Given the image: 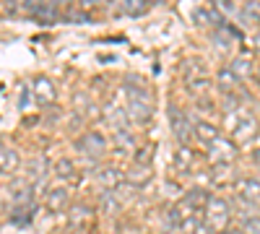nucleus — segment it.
Returning <instances> with one entry per match:
<instances>
[{
  "instance_id": "nucleus-1",
  "label": "nucleus",
  "mask_w": 260,
  "mask_h": 234,
  "mask_svg": "<svg viewBox=\"0 0 260 234\" xmlns=\"http://www.w3.org/2000/svg\"><path fill=\"white\" fill-rule=\"evenodd\" d=\"M203 221L216 234L229 231V226H232V206L221 195H208V200L203 206Z\"/></svg>"
},
{
  "instance_id": "nucleus-2",
  "label": "nucleus",
  "mask_w": 260,
  "mask_h": 234,
  "mask_svg": "<svg viewBox=\"0 0 260 234\" xmlns=\"http://www.w3.org/2000/svg\"><path fill=\"white\" fill-rule=\"evenodd\" d=\"M226 122H229V130H232V141L240 146V143H247L257 136V122L252 115H242V112H229L226 115Z\"/></svg>"
},
{
  "instance_id": "nucleus-3",
  "label": "nucleus",
  "mask_w": 260,
  "mask_h": 234,
  "mask_svg": "<svg viewBox=\"0 0 260 234\" xmlns=\"http://www.w3.org/2000/svg\"><path fill=\"white\" fill-rule=\"evenodd\" d=\"M234 195L242 206H247L250 211L252 208H260V182L255 177H240L234 182Z\"/></svg>"
},
{
  "instance_id": "nucleus-4",
  "label": "nucleus",
  "mask_w": 260,
  "mask_h": 234,
  "mask_svg": "<svg viewBox=\"0 0 260 234\" xmlns=\"http://www.w3.org/2000/svg\"><path fill=\"white\" fill-rule=\"evenodd\" d=\"M78 151L86 156V159H102L104 151H107V138L99 133V130H89L78 138Z\"/></svg>"
},
{
  "instance_id": "nucleus-5",
  "label": "nucleus",
  "mask_w": 260,
  "mask_h": 234,
  "mask_svg": "<svg viewBox=\"0 0 260 234\" xmlns=\"http://www.w3.org/2000/svg\"><path fill=\"white\" fill-rule=\"evenodd\" d=\"M206 154H208V161L211 164H229L237 156V143L229 141V138H216L206 148Z\"/></svg>"
},
{
  "instance_id": "nucleus-6",
  "label": "nucleus",
  "mask_w": 260,
  "mask_h": 234,
  "mask_svg": "<svg viewBox=\"0 0 260 234\" xmlns=\"http://www.w3.org/2000/svg\"><path fill=\"white\" fill-rule=\"evenodd\" d=\"M96 185L102 187V193H115L125 185V175L117 166H102L96 172Z\"/></svg>"
},
{
  "instance_id": "nucleus-7",
  "label": "nucleus",
  "mask_w": 260,
  "mask_h": 234,
  "mask_svg": "<svg viewBox=\"0 0 260 234\" xmlns=\"http://www.w3.org/2000/svg\"><path fill=\"white\" fill-rule=\"evenodd\" d=\"M169 125H172V133L177 136V141H180V146H187V141L192 138V125H190V120H187V115L185 112H180L177 107H172L169 110Z\"/></svg>"
},
{
  "instance_id": "nucleus-8",
  "label": "nucleus",
  "mask_w": 260,
  "mask_h": 234,
  "mask_svg": "<svg viewBox=\"0 0 260 234\" xmlns=\"http://www.w3.org/2000/svg\"><path fill=\"white\" fill-rule=\"evenodd\" d=\"M29 86H31V96H34V102H39V104H52L55 96H57V91H55V86H52V81L45 78V76L34 78Z\"/></svg>"
},
{
  "instance_id": "nucleus-9",
  "label": "nucleus",
  "mask_w": 260,
  "mask_h": 234,
  "mask_svg": "<svg viewBox=\"0 0 260 234\" xmlns=\"http://www.w3.org/2000/svg\"><path fill=\"white\" fill-rule=\"evenodd\" d=\"M192 138L208 148L216 138H221V130L213 122H208V120H198V122H192Z\"/></svg>"
},
{
  "instance_id": "nucleus-10",
  "label": "nucleus",
  "mask_w": 260,
  "mask_h": 234,
  "mask_svg": "<svg viewBox=\"0 0 260 234\" xmlns=\"http://www.w3.org/2000/svg\"><path fill=\"white\" fill-rule=\"evenodd\" d=\"M21 169V156L11 146H0V177H11Z\"/></svg>"
},
{
  "instance_id": "nucleus-11",
  "label": "nucleus",
  "mask_w": 260,
  "mask_h": 234,
  "mask_svg": "<svg viewBox=\"0 0 260 234\" xmlns=\"http://www.w3.org/2000/svg\"><path fill=\"white\" fill-rule=\"evenodd\" d=\"M68 200H71V193H68V187H62V185L50 187L47 195H45V206L52 214H60L62 208H68Z\"/></svg>"
},
{
  "instance_id": "nucleus-12",
  "label": "nucleus",
  "mask_w": 260,
  "mask_h": 234,
  "mask_svg": "<svg viewBox=\"0 0 260 234\" xmlns=\"http://www.w3.org/2000/svg\"><path fill=\"white\" fill-rule=\"evenodd\" d=\"M229 71L237 76V81H240V83H245V81L255 78V62H252L247 55H237V57L232 60Z\"/></svg>"
},
{
  "instance_id": "nucleus-13",
  "label": "nucleus",
  "mask_w": 260,
  "mask_h": 234,
  "mask_svg": "<svg viewBox=\"0 0 260 234\" xmlns=\"http://www.w3.org/2000/svg\"><path fill=\"white\" fill-rule=\"evenodd\" d=\"M242 26H260V0H247L237 13Z\"/></svg>"
},
{
  "instance_id": "nucleus-14",
  "label": "nucleus",
  "mask_w": 260,
  "mask_h": 234,
  "mask_svg": "<svg viewBox=\"0 0 260 234\" xmlns=\"http://www.w3.org/2000/svg\"><path fill=\"white\" fill-rule=\"evenodd\" d=\"M148 180H151V169L148 166L133 164V169H127V172H125V185H130V187H143Z\"/></svg>"
},
{
  "instance_id": "nucleus-15",
  "label": "nucleus",
  "mask_w": 260,
  "mask_h": 234,
  "mask_svg": "<svg viewBox=\"0 0 260 234\" xmlns=\"http://www.w3.org/2000/svg\"><path fill=\"white\" fill-rule=\"evenodd\" d=\"M216 83H219V89L224 94H234L237 89H240V81H237V76L229 71V68H221L219 76H216Z\"/></svg>"
},
{
  "instance_id": "nucleus-16",
  "label": "nucleus",
  "mask_w": 260,
  "mask_h": 234,
  "mask_svg": "<svg viewBox=\"0 0 260 234\" xmlns=\"http://www.w3.org/2000/svg\"><path fill=\"white\" fill-rule=\"evenodd\" d=\"M148 8H151L148 0H122V11H125V16H130V18H141V16H146Z\"/></svg>"
},
{
  "instance_id": "nucleus-17",
  "label": "nucleus",
  "mask_w": 260,
  "mask_h": 234,
  "mask_svg": "<svg viewBox=\"0 0 260 234\" xmlns=\"http://www.w3.org/2000/svg\"><path fill=\"white\" fill-rule=\"evenodd\" d=\"M55 175L65 182V180H73L76 177V164L71 161V159H60V161H55Z\"/></svg>"
},
{
  "instance_id": "nucleus-18",
  "label": "nucleus",
  "mask_w": 260,
  "mask_h": 234,
  "mask_svg": "<svg viewBox=\"0 0 260 234\" xmlns=\"http://www.w3.org/2000/svg\"><path fill=\"white\" fill-rule=\"evenodd\" d=\"M211 6L219 11L224 18H237V13H240V8H237L234 0H211Z\"/></svg>"
},
{
  "instance_id": "nucleus-19",
  "label": "nucleus",
  "mask_w": 260,
  "mask_h": 234,
  "mask_svg": "<svg viewBox=\"0 0 260 234\" xmlns=\"http://www.w3.org/2000/svg\"><path fill=\"white\" fill-rule=\"evenodd\" d=\"M117 208H120V190H115V193H102V211L104 214H115Z\"/></svg>"
},
{
  "instance_id": "nucleus-20",
  "label": "nucleus",
  "mask_w": 260,
  "mask_h": 234,
  "mask_svg": "<svg viewBox=\"0 0 260 234\" xmlns=\"http://www.w3.org/2000/svg\"><path fill=\"white\" fill-rule=\"evenodd\" d=\"M240 231H242V234H260V216L252 214V211H250V214H245Z\"/></svg>"
},
{
  "instance_id": "nucleus-21",
  "label": "nucleus",
  "mask_w": 260,
  "mask_h": 234,
  "mask_svg": "<svg viewBox=\"0 0 260 234\" xmlns=\"http://www.w3.org/2000/svg\"><path fill=\"white\" fill-rule=\"evenodd\" d=\"M16 104H18L21 112H26L31 107V86H29V83H24V86L18 89V102Z\"/></svg>"
},
{
  "instance_id": "nucleus-22",
  "label": "nucleus",
  "mask_w": 260,
  "mask_h": 234,
  "mask_svg": "<svg viewBox=\"0 0 260 234\" xmlns=\"http://www.w3.org/2000/svg\"><path fill=\"white\" fill-rule=\"evenodd\" d=\"M115 141L120 146H133L136 143V136L130 133V130H125V125H115Z\"/></svg>"
},
{
  "instance_id": "nucleus-23",
  "label": "nucleus",
  "mask_w": 260,
  "mask_h": 234,
  "mask_svg": "<svg viewBox=\"0 0 260 234\" xmlns=\"http://www.w3.org/2000/svg\"><path fill=\"white\" fill-rule=\"evenodd\" d=\"M151 154H154V146L138 148V154H136V164H138V166H148V164H151Z\"/></svg>"
},
{
  "instance_id": "nucleus-24",
  "label": "nucleus",
  "mask_w": 260,
  "mask_h": 234,
  "mask_svg": "<svg viewBox=\"0 0 260 234\" xmlns=\"http://www.w3.org/2000/svg\"><path fill=\"white\" fill-rule=\"evenodd\" d=\"M55 16H57V8L47 3L45 8H42V11L37 13V21H45V24H52V21H55Z\"/></svg>"
},
{
  "instance_id": "nucleus-25",
  "label": "nucleus",
  "mask_w": 260,
  "mask_h": 234,
  "mask_svg": "<svg viewBox=\"0 0 260 234\" xmlns=\"http://www.w3.org/2000/svg\"><path fill=\"white\" fill-rule=\"evenodd\" d=\"M47 6V0H24V13H29V16H37L42 8Z\"/></svg>"
},
{
  "instance_id": "nucleus-26",
  "label": "nucleus",
  "mask_w": 260,
  "mask_h": 234,
  "mask_svg": "<svg viewBox=\"0 0 260 234\" xmlns=\"http://www.w3.org/2000/svg\"><path fill=\"white\" fill-rule=\"evenodd\" d=\"M190 161H192L190 148H187V146H180V148H177V164L185 169V166H190Z\"/></svg>"
},
{
  "instance_id": "nucleus-27",
  "label": "nucleus",
  "mask_w": 260,
  "mask_h": 234,
  "mask_svg": "<svg viewBox=\"0 0 260 234\" xmlns=\"http://www.w3.org/2000/svg\"><path fill=\"white\" fill-rule=\"evenodd\" d=\"M86 216H89V208H83V211H81V208L76 206V208L71 211V221H73V224H78V221H81V219H86Z\"/></svg>"
},
{
  "instance_id": "nucleus-28",
  "label": "nucleus",
  "mask_w": 260,
  "mask_h": 234,
  "mask_svg": "<svg viewBox=\"0 0 260 234\" xmlns=\"http://www.w3.org/2000/svg\"><path fill=\"white\" fill-rule=\"evenodd\" d=\"M96 3H99V0H78V6H81V8H94Z\"/></svg>"
},
{
  "instance_id": "nucleus-29",
  "label": "nucleus",
  "mask_w": 260,
  "mask_h": 234,
  "mask_svg": "<svg viewBox=\"0 0 260 234\" xmlns=\"http://www.w3.org/2000/svg\"><path fill=\"white\" fill-rule=\"evenodd\" d=\"M68 3H71V0H55L52 6H55V8H60V6H68Z\"/></svg>"
},
{
  "instance_id": "nucleus-30",
  "label": "nucleus",
  "mask_w": 260,
  "mask_h": 234,
  "mask_svg": "<svg viewBox=\"0 0 260 234\" xmlns=\"http://www.w3.org/2000/svg\"><path fill=\"white\" fill-rule=\"evenodd\" d=\"M255 52L260 55V31H257V37H255Z\"/></svg>"
},
{
  "instance_id": "nucleus-31",
  "label": "nucleus",
  "mask_w": 260,
  "mask_h": 234,
  "mask_svg": "<svg viewBox=\"0 0 260 234\" xmlns=\"http://www.w3.org/2000/svg\"><path fill=\"white\" fill-rule=\"evenodd\" d=\"M252 159H255V161H257V166H260V148H257V151L252 154Z\"/></svg>"
},
{
  "instance_id": "nucleus-32",
  "label": "nucleus",
  "mask_w": 260,
  "mask_h": 234,
  "mask_svg": "<svg viewBox=\"0 0 260 234\" xmlns=\"http://www.w3.org/2000/svg\"><path fill=\"white\" fill-rule=\"evenodd\" d=\"M224 234H242L240 229H229V231H224Z\"/></svg>"
},
{
  "instance_id": "nucleus-33",
  "label": "nucleus",
  "mask_w": 260,
  "mask_h": 234,
  "mask_svg": "<svg viewBox=\"0 0 260 234\" xmlns=\"http://www.w3.org/2000/svg\"><path fill=\"white\" fill-rule=\"evenodd\" d=\"M255 78H257V81H260V68H257V71H255Z\"/></svg>"
}]
</instances>
